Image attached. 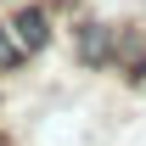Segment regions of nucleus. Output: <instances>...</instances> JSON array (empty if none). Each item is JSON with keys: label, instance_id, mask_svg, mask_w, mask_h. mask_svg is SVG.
<instances>
[{"label": "nucleus", "instance_id": "1", "mask_svg": "<svg viewBox=\"0 0 146 146\" xmlns=\"http://www.w3.org/2000/svg\"><path fill=\"white\" fill-rule=\"evenodd\" d=\"M6 28H11V39H17V51L23 56H39L45 45H51V6L45 0H34V6H17L11 17H6Z\"/></svg>", "mask_w": 146, "mask_h": 146}, {"label": "nucleus", "instance_id": "2", "mask_svg": "<svg viewBox=\"0 0 146 146\" xmlns=\"http://www.w3.org/2000/svg\"><path fill=\"white\" fill-rule=\"evenodd\" d=\"M73 51H79V62H90V68H107V62H118V28L79 23L73 28Z\"/></svg>", "mask_w": 146, "mask_h": 146}, {"label": "nucleus", "instance_id": "3", "mask_svg": "<svg viewBox=\"0 0 146 146\" xmlns=\"http://www.w3.org/2000/svg\"><path fill=\"white\" fill-rule=\"evenodd\" d=\"M23 62H28V56L17 51V39H11V28H6V23H0V79H6V73H17Z\"/></svg>", "mask_w": 146, "mask_h": 146}]
</instances>
